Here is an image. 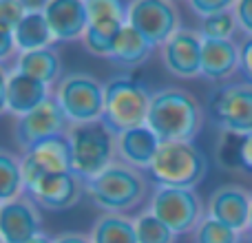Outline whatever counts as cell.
Instances as JSON below:
<instances>
[{"instance_id": "obj_1", "label": "cell", "mask_w": 252, "mask_h": 243, "mask_svg": "<svg viewBox=\"0 0 252 243\" xmlns=\"http://www.w3.org/2000/svg\"><path fill=\"white\" fill-rule=\"evenodd\" d=\"M146 126L161 144L195 142L204 126V109L190 91L182 87H166L153 93Z\"/></svg>"}, {"instance_id": "obj_2", "label": "cell", "mask_w": 252, "mask_h": 243, "mask_svg": "<svg viewBox=\"0 0 252 243\" xmlns=\"http://www.w3.org/2000/svg\"><path fill=\"white\" fill-rule=\"evenodd\" d=\"M148 179L144 177V170L133 168L120 159L87 182V197L106 214H124L133 210L144 201Z\"/></svg>"}, {"instance_id": "obj_3", "label": "cell", "mask_w": 252, "mask_h": 243, "mask_svg": "<svg viewBox=\"0 0 252 243\" xmlns=\"http://www.w3.org/2000/svg\"><path fill=\"white\" fill-rule=\"evenodd\" d=\"M153 93L146 84L130 75H115L104 82V115L102 124L118 137L126 130L146 126Z\"/></svg>"}, {"instance_id": "obj_4", "label": "cell", "mask_w": 252, "mask_h": 243, "mask_svg": "<svg viewBox=\"0 0 252 243\" xmlns=\"http://www.w3.org/2000/svg\"><path fill=\"white\" fill-rule=\"evenodd\" d=\"M148 175L157 186L195 190L208 175V157L195 142L161 144Z\"/></svg>"}, {"instance_id": "obj_5", "label": "cell", "mask_w": 252, "mask_h": 243, "mask_svg": "<svg viewBox=\"0 0 252 243\" xmlns=\"http://www.w3.org/2000/svg\"><path fill=\"white\" fill-rule=\"evenodd\" d=\"M53 100L71 126L95 124L104 115V84L91 73H66L58 82Z\"/></svg>"}, {"instance_id": "obj_6", "label": "cell", "mask_w": 252, "mask_h": 243, "mask_svg": "<svg viewBox=\"0 0 252 243\" xmlns=\"http://www.w3.org/2000/svg\"><path fill=\"white\" fill-rule=\"evenodd\" d=\"M66 137L71 144L73 173L84 182H91L115 161V135L102 122L71 126Z\"/></svg>"}, {"instance_id": "obj_7", "label": "cell", "mask_w": 252, "mask_h": 243, "mask_svg": "<svg viewBox=\"0 0 252 243\" xmlns=\"http://www.w3.org/2000/svg\"><path fill=\"white\" fill-rule=\"evenodd\" d=\"M208 118L221 133H252V84L228 82L217 87L210 93Z\"/></svg>"}, {"instance_id": "obj_8", "label": "cell", "mask_w": 252, "mask_h": 243, "mask_svg": "<svg viewBox=\"0 0 252 243\" xmlns=\"http://www.w3.org/2000/svg\"><path fill=\"white\" fill-rule=\"evenodd\" d=\"M151 210L164 221L175 235L195 232L204 221V201L190 188H164L157 186L151 197Z\"/></svg>"}, {"instance_id": "obj_9", "label": "cell", "mask_w": 252, "mask_h": 243, "mask_svg": "<svg viewBox=\"0 0 252 243\" xmlns=\"http://www.w3.org/2000/svg\"><path fill=\"white\" fill-rule=\"evenodd\" d=\"M128 25L151 42V47H161L166 40L177 33L179 9L168 0H135L128 2Z\"/></svg>"}, {"instance_id": "obj_10", "label": "cell", "mask_w": 252, "mask_h": 243, "mask_svg": "<svg viewBox=\"0 0 252 243\" xmlns=\"http://www.w3.org/2000/svg\"><path fill=\"white\" fill-rule=\"evenodd\" d=\"M22 164V177H25V188L35 183L38 179L51 177V175H62L73 170V159H71V144L66 135L51 137L35 144L20 157Z\"/></svg>"}, {"instance_id": "obj_11", "label": "cell", "mask_w": 252, "mask_h": 243, "mask_svg": "<svg viewBox=\"0 0 252 243\" xmlns=\"http://www.w3.org/2000/svg\"><path fill=\"white\" fill-rule=\"evenodd\" d=\"M69 128H71L69 120L64 118L62 109L58 106V102L53 100V95H51L44 104H40L38 109L31 111L29 115L16 120L13 137H16V146L20 148L22 152H27L29 148H33L35 144L44 142V139L66 135Z\"/></svg>"}, {"instance_id": "obj_12", "label": "cell", "mask_w": 252, "mask_h": 243, "mask_svg": "<svg viewBox=\"0 0 252 243\" xmlns=\"http://www.w3.org/2000/svg\"><path fill=\"white\" fill-rule=\"evenodd\" d=\"M25 192L35 201V206L58 213V210H69L80 204V199L87 195V182L71 170V173L38 179L35 183L27 186Z\"/></svg>"}, {"instance_id": "obj_13", "label": "cell", "mask_w": 252, "mask_h": 243, "mask_svg": "<svg viewBox=\"0 0 252 243\" xmlns=\"http://www.w3.org/2000/svg\"><path fill=\"white\" fill-rule=\"evenodd\" d=\"M42 235V217L29 195L0 206V239L2 243H27Z\"/></svg>"}, {"instance_id": "obj_14", "label": "cell", "mask_w": 252, "mask_h": 243, "mask_svg": "<svg viewBox=\"0 0 252 243\" xmlns=\"http://www.w3.org/2000/svg\"><path fill=\"white\" fill-rule=\"evenodd\" d=\"M250 206H252V195L244 186L237 183H223L213 195L208 197V217L215 221L223 223V226L232 228L235 232L248 230L250 223Z\"/></svg>"}, {"instance_id": "obj_15", "label": "cell", "mask_w": 252, "mask_h": 243, "mask_svg": "<svg viewBox=\"0 0 252 243\" xmlns=\"http://www.w3.org/2000/svg\"><path fill=\"white\" fill-rule=\"evenodd\" d=\"M161 62L175 78L190 80L201 75V35L190 29H179L161 44Z\"/></svg>"}, {"instance_id": "obj_16", "label": "cell", "mask_w": 252, "mask_h": 243, "mask_svg": "<svg viewBox=\"0 0 252 243\" xmlns=\"http://www.w3.org/2000/svg\"><path fill=\"white\" fill-rule=\"evenodd\" d=\"M53 42H71L84 38L89 27L87 2L80 0H49L42 7Z\"/></svg>"}, {"instance_id": "obj_17", "label": "cell", "mask_w": 252, "mask_h": 243, "mask_svg": "<svg viewBox=\"0 0 252 243\" xmlns=\"http://www.w3.org/2000/svg\"><path fill=\"white\" fill-rule=\"evenodd\" d=\"M161 142L148 126L126 130L115 137V155L120 161L133 166L137 170H148L159 151Z\"/></svg>"}, {"instance_id": "obj_18", "label": "cell", "mask_w": 252, "mask_h": 243, "mask_svg": "<svg viewBox=\"0 0 252 243\" xmlns=\"http://www.w3.org/2000/svg\"><path fill=\"white\" fill-rule=\"evenodd\" d=\"M49 87L38 80L29 78V75L20 73L13 69L7 80V111L11 115L25 118L31 111H35L40 104L49 100Z\"/></svg>"}, {"instance_id": "obj_19", "label": "cell", "mask_w": 252, "mask_h": 243, "mask_svg": "<svg viewBox=\"0 0 252 243\" xmlns=\"http://www.w3.org/2000/svg\"><path fill=\"white\" fill-rule=\"evenodd\" d=\"M239 71V47L232 40L201 38V78L221 82Z\"/></svg>"}, {"instance_id": "obj_20", "label": "cell", "mask_w": 252, "mask_h": 243, "mask_svg": "<svg viewBox=\"0 0 252 243\" xmlns=\"http://www.w3.org/2000/svg\"><path fill=\"white\" fill-rule=\"evenodd\" d=\"M16 71L38 80V82L51 87L53 82L62 80V60L56 47L38 49V51L20 53L16 60Z\"/></svg>"}, {"instance_id": "obj_21", "label": "cell", "mask_w": 252, "mask_h": 243, "mask_svg": "<svg viewBox=\"0 0 252 243\" xmlns=\"http://www.w3.org/2000/svg\"><path fill=\"white\" fill-rule=\"evenodd\" d=\"M16 38V49L20 53H29V51H38V49H47L53 44V35L51 29L47 25L44 11H27V16L22 18V22L16 27L13 31Z\"/></svg>"}, {"instance_id": "obj_22", "label": "cell", "mask_w": 252, "mask_h": 243, "mask_svg": "<svg viewBox=\"0 0 252 243\" xmlns=\"http://www.w3.org/2000/svg\"><path fill=\"white\" fill-rule=\"evenodd\" d=\"M151 51H153L151 42H148L142 33H137L130 25H126L124 29L120 31L118 40H115L109 60L120 66H137L148 60Z\"/></svg>"}, {"instance_id": "obj_23", "label": "cell", "mask_w": 252, "mask_h": 243, "mask_svg": "<svg viewBox=\"0 0 252 243\" xmlns=\"http://www.w3.org/2000/svg\"><path fill=\"white\" fill-rule=\"evenodd\" d=\"M126 25H128V22L113 20V18H93V20H89L87 33H84V38H82L84 49H87L89 53H93V56L109 58L120 31H122Z\"/></svg>"}, {"instance_id": "obj_24", "label": "cell", "mask_w": 252, "mask_h": 243, "mask_svg": "<svg viewBox=\"0 0 252 243\" xmlns=\"http://www.w3.org/2000/svg\"><path fill=\"white\" fill-rule=\"evenodd\" d=\"M91 243H137L135 219L126 214H102L89 235Z\"/></svg>"}, {"instance_id": "obj_25", "label": "cell", "mask_w": 252, "mask_h": 243, "mask_svg": "<svg viewBox=\"0 0 252 243\" xmlns=\"http://www.w3.org/2000/svg\"><path fill=\"white\" fill-rule=\"evenodd\" d=\"M25 195L22 164L13 152L0 148V201H11Z\"/></svg>"}, {"instance_id": "obj_26", "label": "cell", "mask_w": 252, "mask_h": 243, "mask_svg": "<svg viewBox=\"0 0 252 243\" xmlns=\"http://www.w3.org/2000/svg\"><path fill=\"white\" fill-rule=\"evenodd\" d=\"M135 232H137V243H175L177 241V235L164 221H159L151 210L142 213L135 219Z\"/></svg>"}, {"instance_id": "obj_27", "label": "cell", "mask_w": 252, "mask_h": 243, "mask_svg": "<svg viewBox=\"0 0 252 243\" xmlns=\"http://www.w3.org/2000/svg\"><path fill=\"white\" fill-rule=\"evenodd\" d=\"M237 29H239L237 16L232 9H228V11L204 18V20H201V27H199V35L204 40H232V35H235Z\"/></svg>"}, {"instance_id": "obj_28", "label": "cell", "mask_w": 252, "mask_h": 243, "mask_svg": "<svg viewBox=\"0 0 252 243\" xmlns=\"http://www.w3.org/2000/svg\"><path fill=\"white\" fill-rule=\"evenodd\" d=\"M192 235H195V243H241L239 232L210 219L208 214L204 217V221L197 226V230Z\"/></svg>"}, {"instance_id": "obj_29", "label": "cell", "mask_w": 252, "mask_h": 243, "mask_svg": "<svg viewBox=\"0 0 252 243\" xmlns=\"http://www.w3.org/2000/svg\"><path fill=\"white\" fill-rule=\"evenodd\" d=\"M239 144H241V135L219 133L217 146H215V157H217V164L221 166L223 170H241Z\"/></svg>"}, {"instance_id": "obj_30", "label": "cell", "mask_w": 252, "mask_h": 243, "mask_svg": "<svg viewBox=\"0 0 252 243\" xmlns=\"http://www.w3.org/2000/svg\"><path fill=\"white\" fill-rule=\"evenodd\" d=\"M89 20L93 18H113V20L128 22V2L120 0H87Z\"/></svg>"}, {"instance_id": "obj_31", "label": "cell", "mask_w": 252, "mask_h": 243, "mask_svg": "<svg viewBox=\"0 0 252 243\" xmlns=\"http://www.w3.org/2000/svg\"><path fill=\"white\" fill-rule=\"evenodd\" d=\"M27 16V7L20 0H0V25L16 31V27Z\"/></svg>"}, {"instance_id": "obj_32", "label": "cell", "mask_w": 252, "mask_h": 243, "mask_svg": "<svg viewBox=\"0 0 252 243\" xmlns=\"http://www.w3.org/2000/svg\"><path fill=\"white\" fill-rule=\"evenodd\" d=\"M232 4L235 2H230V0H192L190 7H192V11H195L197 16H201V20H204V18H210V16H215V13L228 11Z\"/></svg>"}, {"instance_id": "obj_33", "label": "cell", "mask_w": 252, "mask_h": 243, "mask_svg": "<svg viewBox=\"0 0 252 243\" xmlns=\"http://www.w3.org/2000/svg\"><path fill=\"white\" fill-rule=\"evenodd\" d=\"M232 11L237 16V25L244 33H248V38H252V0H239L232 4Z\"/></svg>"}, {"instance_id": "obj_34", "label": "cell", "mask_w": 252, "mask_h": 243, "mask_svg": "<svg viewBox=\"0 0 252 243\" xmlns=\"http://www.w3.org/2000/svg\"><path fill=\"white\" fill-rule=\"evenodd\" d=\"M16 38H13V29L0 25V64L7 60H11L16 53Z\"/></svg>"}, {"instance_id": "obj_35", "label": "cell", "mask_w": 252, "mask_h": 243, "mask_svg": "<svg viewBox=\"0 0 252 243\" xmlns=\"http://www.w3.org/2000/svg\"><path fill=\"white\" fill-rule=\"evenodd\" d=\"M239 71L246 82L252 84V38H246L239 47Z\"/></svg>"}, {"instance_id": "obj_36", "label": "cell", "mask_w": 252, "mask_h": 243, "mask_svg": "<svg viewBox=\"0 0 252 243\" xmlns=\"http://www.w3.org/2000/svg\"><path fill=\"white\" fill-rule=\"evenodd\" d=\"M239 164H241V170H248V173H252V133L241 135Z\"/></svg>"}, {"instance_id": "obj_37", "label": "cell", "mask_w": 252, "mask_h": 243, "mask_svg": "<svg viewBox=\"0 0 252 243\" xmlns=\"http://www.w3.org/2000/svg\"><path fill=\"white\" fill-rule=\"evenodd\" d=\"M53 243H91V239L82 232H60L53 237Z\"/></svg>"}, {"instance_id": "obj_38", "label": "cell", "mask_w": 252, "mask_h": 243, "mask_svg": "<svg viewBox=\"0 0 252 243\" xmlns=\"http://www.w3.org/2000/svg\"><path fill=\"white\" fill-rule=\"evenodd\" d=\"M7 80H9V73L0 64V115L7 111Z\"/></svg>"}, {"instance_id": "obj_39", "label": "cell", "mask_w": 252, "mask_h": 243, "mask_svg": "<svg viewBox=\"0 0 252 243\" xmlns=\"http://www.w3.org/2000/svg\"><path fill=\"white\" fill-rule=\"evenodd\" d=\"M27 243H53V237H49V235H38L35 239H31V241H27Z\"/></svg>"}, {"instance_id": "obj_40", "label": "cell", "mask_w": 252, "mask_h": 243, "mask_svg": "<svg viewBox=\"0 0 252 243\" xmlns=\"http://www.w3.org/2000/svg\"><path fill=\"white\" fill-rule=\"evenodd\" d=\"M248 232L252 235V206H250V223H248Z\"/></svg>"}, {"instance_id": "obj_41", "label": "cell", "mask_w": 252, "mask_h": 243, "mask_svg": "<svg viewBox=\"0 0 252 243\" xmlns=\"http://www.w3.org/2000/svg\"><path fill=\"white\" fill-rule=\"evenodd\" d=\"M0 206H2V201H0Z\"/></svg>"}, {"instance_id": "obj_42", "label": "cell", "mask_w": 252, "mask_h": 243, "mask_svg": "<svg viewBox=\"0 0 252 243\" xmlns=\"http://www.w3.org/2000/svg\"><path fill=\"white\" fill-rule=\"evenodd\" d=\"M0 243H2V239H0Z\"/></svg>"}]
</instances>
